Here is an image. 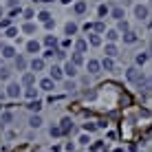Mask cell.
I'll return each mask as SVG.
<instances>
[{"label":"cell","instance_id":"cell-1","mask_svg":"<svg viewBox=\"0 0 152 152\" xmlns=\"http://www.w3.org/2000/svg\"><path fill=\"white\" fill-rule=\"evenodd\" d=\"M126 80L130 84H141L145 80V75H143V71H141L139 66H130V69H126Z\"/></svg>","mask_w":152,"mask_h":152},{"label":"cell","instance_id":"cell-2","mask_svg":"<svg viewBox=\"0 0 152 152\" xmlns=\"http://www.w3.org/2000/svg\"><path fill=\"white\" fill-rule=\"evenodd\" d=\"M4 93H7L9 99H18L20 95H22V86H20L18 82H9V84H7V91H4Z\"/></svg>","mask_w":152,"mask_h":152},{"label":"cell","instance_id":"cell-3","mask_svg":"<svg viewBox=\"0 0 152 152\" xmlns=\"http://www.w3.org/2000/svg\"><path fill=\"white\" fill-rule=\"evenodd\" d=\"M148 15H150V9L145 7V4H134V18H137L139 22L148 20Z\"/></svg>","mask_w":152,"mask_h":152},{"label":"cell","instance_id":"cell-4","mask_svg":"<svg viewBox=\"0 0 152 152\" xmlns=\"http://www.w3.org/2000/svg\"><path fill=\"white\" fill-rule=\"evenodd\" d=\"M0 55L4 57V60H15V55H18V51L13 49L11 44H0Z\"/></svg>","mask_w":152,"mask_h":152},{"label":"cell","instance_id":"cell-5","mask_svg":"<svg viewBox=\"0 0 152 152\" xmlns=\"http://www.w3.org/2000/svg\"><path fill=\"white\" fill-rule=\"evenodd\" d=\"M49 77H51L53 82L64 80V69H62V66H57V64H53V66H51V71H49Z\"/></svg>","mask_w":152,"mask_h":152},{"label":"cell","instance_id":"cell-6","mask_svg":"<svg viewBox=\"0 0 152 152\" xmlns=\"http://www.w3.org/2000/svg\"><path fill=\"white\" fill-rule=\"evenodd\" d=\"M29 69H31V73L44 71V60H42V57H33V60L29 62Z\"/></svg>","mask_w":152,"mask_h":152},{"label":"cell","instance_id":"cell-7","mask_svg":"<svg viewBox=\"0 0 152 152\" xmlns=\"http://www.w3.org/2000/svg\"><path fill=\"white\" fill-rule=\"evenodd\" d=\"M62 69H64V75L66 77H71V80H73V77H77V66L75 64H73V62L69 60V62H66V64L64 66H62Z\"/></svg>","mask_w":152,"mask_h":152},{"label":"cell","instance_id":"cell-8","mask_svg":"<svg viewBox=\"0 0 152 152\" xmlns=\"http://www.w3.org/2000/svg\"><path fill=\"white\" fill-rule=\"evenodd\" d=\"M24 49H27V53H40V49H42V44H40V42L38 40H29L27 42V46H24Z\"/></svg>","mask_w":152,"mask_h":152},{"label":"cell","instance_id":"cell-9","mask_svg":"<svg viewBox=\"0 0 152 152\" xmlns=\"http://www.w3.org/2000/svg\"><path fill=\"white\" fill-rule=\"evenodd\" d=\"M55 88V82L51 80V77H44V80H40V91H46V93H51Z\"/></svg>","mask_w":152,"mask_h":152},{"label":"cell","instance_id":"cell-10","mask_svg":"<svg viewBox=\"0 0 152 152\" xmlns=\"http://www.w3.org/2000/svg\"><path fill=\"white\" fill-rule=\"evenodd\" d=\"M86 69H88V73H93V75H95V73L102 71V62H99V60H88V62H86Z\"/></svg>","mask_w":152,"mask_h":152},{"label":"cell","instance_id":"cell-11","mask_svg":"<svg viewBox=\"0 0 152 152\" xmlns=\"http://www.w3.org/2000/svg\"><path fill=\"white\" fill-rule=\"evenodd\" d=\"M104 51H106V57H117L119 55V49H117L115 42H108V44L104 46Z\"/></svg>","mask_w":152,"mask_h":152},{"label":"cell","instance_id":"cell-12","mask_svg":"<svg viewBox=\"0 0 152 152\" xmlns=\"http://www.w3.org/2000/svg\"><path fill=\"white\" fill-rule=\"evenodd\" d=\"M110 18H115L117 22H119V20H124L126 18V9L124 7H113L110 9Z\"/></svg>","mask_w":152,"mask_h":152},{"label":"cell","instance_id":"cell-13","mask_svg":"<svg viewBox=\"0 0 152 152\" xmlns=\"http://www.w3.org/2000/svg\"><path fill=\"white\" fill-rule=\"evenodd\" d=\"M15 69L18 71H27L29 69V62H27L24 55H15Z\"/></svg>","mask_w":152,"mask_h":152},{"label":"cell","instance_id":"cell-14","mask_svg":"<svg viewBox=\"0 0 152 152\" xmlns=\"http://www.w3.org/2000/svg\"><path fill=\"white\" fill-rule=\"evenodd\" d=\"M121 38H124V44H134V42L139 40V35L134 33V31H128V33H124Z\"/></svg>","mask_w":152,"mask_h":152},{"label":"cell","instance_id":"cell-15","mask_svg":"<svg viewBox=\"0 0 152 152\" xmlns=\"http://www.w3.org/2000/svg\"><path fill=\"white\" fill-rule=\"evenodd\" d=\"M27 108H29L31 113H35V115H38V113L42 110V102H40V99H31V102L27 104Z\"/></svg>","mask_w":152,"mask_h":152},{"label":"cell","instance_id":"cell-16","mask_svg":"<svg viewBox=\"0 0 152 152\" xmlns=\"http://www.w3.org/2000/svg\"><path fill=\"white\" fill-rule=\"evenodd\" d=\"M60 124H62L60 128H62V132H64V134H69V132H73V121H71L69 117H64V119H62Z\"/></svg>","mask_w":152,"mask_h":152},{"label":"cell","instance_id":"cell-17","mask_svg":"<svg viewBox=\"0 0 152 152\" xmlns=\"http://www.w3.org/2000/svg\"><path fill=\"white\" fill-rule=\"evenodd\" d=\"M44 46L46 49H57V38L55 35H44Z\"/></svg>","mask_w":152,"mask_h":152},{"label":"cell","instance_id":"cell-18","mask_svg":"<svg viewBox=\"0 0 152 152\" xmlns=\"http://www.w3.org/2000/svg\"><path fill=\"white\" fill-rule=\"evenodd\" d=\"M22 84L24 86H35V73H24V77H22Z\"/></svg>","mask_w":152,"mask_h":152},{"label":"cell","instance_id":"cell-19","mask_svg":"<svg viewBox=\"0 0 152 152\" xmlns=\"http://www.w3.org/2000/svg\"><path fill=\"white\" fill-rule=\"evenodd\" d=\"M102 35H99V33H91V35H88V44H91V46H102Z\"/></svg>","mask_w":152,"mask_h":152},{"label":"cell","instance_id":"cell-20","mask_svg":"<svg viewBox=\"0 0 152 152\" xmlns=\"http://www.w3.org/2000/svg\"><path fill=\"white\" fill-rule=\"evenodd\" d=\"M86 9H88V2H84V0H80V2H75L73 11H75L77 15H82V13H86Z\"/></svg>","mask_w":152,"mask_h":152},{"label":"cell","instance_id":"cell-21","mask_svg":"<svg viewBox=\"0 0 152 152\" xmlns=\"http://www.w3.org/2000/svg\"><path fill=\"white\" fill-rule=\"evenodd\" d=\"M148 60H150L148 53H137V57H134V66H139V69H141V66H143Z\"/></svg>","mask_w":152,"mask_h":152},{"label":"cell","instance_id":"cell-22","mask_svg":"<svg viewBox=\"0 0 152 152\" xmlns=\"http://www.w3.org/2000/svg\"><path fill=\"white\" fill-rule=\"evenodd\" d=\"M77 29H80V27H77L75 22H66V24H64V33L69 35V38H71V35H75V33H77Z\"/></svg>","mask_w":152,"mask_h":152},{"label":"cell","instance_id":"cell-23","mask_svg":"<svg viewBox=\"0 0 152 152\" xmlns=\"http://www.w3.org/2000/svg\"><path fill=\"white\" fill-rule=\"evenodd\" d=\"M29 126L38 130L40 126H42V117H40V115H31V117H29Z\"/></svg>","mask_w":152,"mask_h":152},{"label":"cell","instance_id":"cell-24","mask_svg":"<svg viewBox=\"0 0 152 152\" xmlns=\"http://www.w3.org/2000/svg\"><path fill=\"white\" fill-rule=\"evenodd\" d=\"M24 97H27L29 102H31V99H38V88H35V86H27V91H24Z\"/></svg>","mask_w":152,"mask_h":152},{"label":"cell","instance_id":"cell-25","mask_svg":"<svg viewBox=\"0 0 152 152\" xmlns=\"http://www.w3.org/2000/svg\"><path fill=\"white\" fill-rule=\"evenodd\" d=\"M86 49H88V40H77L75 42V51L77 53H86Z\"/></svg>","mask_w":152,"mask_h":152},{"label":"cell","instance_id":"cell-26","mask_svg":"<svg viewBox=\"0 0 152 152\" xmlns=\"http://www.w3.org/2000/svg\"><path fill=\"white\" fill-rule=\"evenodd\" d=\"M102 69H104V71H115L113 57H104V60H102Z\"/></svg>","mask_w":152,"mask_h":152},{"label":"cell","instance_id":"cell-27","mask_svg":"<svg viewBox=\"0 0 152 152\" xmlns=\"http://www.w3.org/2000/svg\"><path fill=\"white\" fill-rule=\"evenodd\" d=\"M71 62H73L75 66H82V64H84V53H77V51H75V53L71 55Z\"/></svg>","mask_w":152,"mask_h":152},{"label":"cell","instance_id":"cell-28","mask_svg":"<svg viewBox=\"0 0 152 152\" xmlns=\"http://www.w3.org/2000/svg\"><path fill=\"white\" fill-rule=\"evenodd\" d=\"M106 38H108V42H117L121 35H119V31L117 29H110V31H106Z\"/></svg>","mask_w":152,"mask_h":152},{"label":"cell","instance_id":"cell-29","mask_svg":"<svg viewBox=\"0 0 152 152\" xmlns=\"http://www.w3.org/2000/svg\"><path fill=\"white\" fill-rule=\"evenodd\" d=\"M117 31H119V33H128V31H130V24L126 22V20H119V22H117Z\"/></svg>","mask_w":152,"mask_h":152},{"label":"cell","instance_id":"cell-30","mask_svg":"<svg viewBox=\"0 0 152 152\" xmlns=\"http://www.w3.org/2000/svg\"><path fill=\"white\" fill-rule=\"evenodd\" d=\"M11 121H13V115L11 113H2V115H0V124H2V126H7Z\"/></svg>","mask_w":152,"mask_h":152},{"label":"cell","instance_id":"cell-31","mask_svg":"<svg viewBox=\"0 0 152 152\" xmlns=\"http://www.w3.org/2000/svg\"><path fill=\"white\" fill-rule=\"evenodd\" d=\"M49 134H51V137H62L64 132H62L60 126H51V128H49Z\"/></svg>","mask_w":152,"mask_h":152},{"label":"cell","instance_id":"cell-32","mask_svg":"<svg viewBox=\"0 0 152 152\" xmlns=\"http://www.w3.org/2000/svg\"><path fill=\"white\" fill-rule=\"evenodd\" d=\"M38 20H40V22H49V20H53V15H51L49 11H40L38 13Z\"/></svg>","mask_w":152,"mask_h":152},{"label":"cell","instance_id":"cell-33","mask_svg":"<svg viewBox=\"0 0 152 152\" xmlns=\"http://www.w3.org/2000/svg\"><path fill=\"white\" fill-rule=\"evenodd\" d=\"M22 31H24V33H35V24L29 20V22H24V24H22Z\"/></svg>","mask_w":152,"mask_h":152},{"label":"cell","instance_id":"cell-34","mask_svg":"<svg viewBox=\"0 0 152 152\" xmlns=\"http://www.w3.org/2000/svg\"><path fill=\"white\" fill-rule=\"evenodd\" d=\"M9 77H11V69L2 66V69H0V80H9Z\"/></svg>","mask_w":152,"mask_h":152},{"label":"cell","instance_id":"cell-35","mask_svg":"<svg viewBox=\"0 0 152 152\" xmlns=\"http://www.w3.org/2000/svg\"><path fill=\"white\" fill-rule=\"evenodd\" d=\"M97 13H99V18H104V15H108L110 13V9L106 7V4H99V9H97Z\"/></svg>","mask_w":152,"mask_h":152},{"label":"cell","instance_id":"cell-36","mask_svg":"<svg viewBox=\"0 0 152 152\" xmlns=\"http://www.w3.org/2000/svg\"><path fill=\"white\" fill-rule=\"evenodd\" d=\"M4 35H7V38H15V35H18V29H15V27L4 29Z\"/></svg>","mask_w":152,"mask_h":152},{"label":"cell","instance_id":"cell-37","mask_svg":"<svg viewBox=\"0 0 152 152\" xmlns=\"http://www.w3.org/2000/svg\"><path fill=\"white\" fill-rule=\"evenodd\" d=\"M64 88H66V91H71V93H73V91L77 88V84L73 82V80H66V82H64Z\"/></svg>","mask_w":152,"mask_h":152},{"label":"cell","instance_id":"cell-38","mask_svg":"<svg viewBox=\"0 0 152 152\" xmlns=\"http://www.w3.org/2000/svg\"><path fill=\"white\" fill-rule=\"evenodd\" d=\"M97 128H99L97 124H84V132H95Z\"/></svg>","mask_w":152,"mask_h":152},{"label":"cell","instance_id":"cell-39","mask_svg":"<svg viewBox=\"0 0 152 152\" xmlns=\"http://www.w3.org/2000/svg\"><path fill=\"white\" fill-rule=\"evenodd\" d=\"M51 57H55V49H46L44 55H42V60H51Z\"/></svg>","mask_w":152,"mask_h":152},{"label":"cell","instance_id":"cell-40","mask_svg":"<svg viewBox=\"0 0 152 152\" xmlns=\"http://www.w3.org/2000/svg\"><path fill=\"white\" fill-rule=\"evenodd\" d=\"M104 31H106V24H104L102 20H99V22H95V33H104Z\"/></svg>","mask_w":152,"mask_h":152},{"label":"cell","instance_id":"cell-41","mask_svg":"<svg viewBox=\"0 0 152 152\" xmlns=\"http://www.w3.org/2000/svg\"><path fill=\"white\" fill-rule=\"evenodd\" d=\"M139 86H141V88H145V91H152V77H150V80H143V82L139 84Z\"/></svg>","mask_w":152,"mask_h":152},{"label":"cell","instance_id":"cell-42","mask_svg":"<svg viewBox=\"0 0 152 152\" xmlns=\"http://www.w3.org/2000/svg\"><path fill=\"white\" fill-rule=\"evenodd\" d=\"M11 27V18H2L0 20V29H9Z\"/></svg>","mask_w":152,"mask_h":152},{"label":"cell","instance_id":"cell-43","mask_svg":"<svg viewBox=\"0 0 152 152\" xmlns=\"http://www.w3.org/2000/svg\"><path fill=\"white\" fill-rule=\"evenodd\" d=\"M55 57L57 60H66V51L64 49H55Z\"/></svg>","mask_w":152,"mask_h":152},{"label":"cell","instance_id":"cell-44","mask_svg":"<svg viewBox=\"0 0 152 152\" xmlns=\"http://www.w3.org/2000/svg\"><path fill=\"white\" fill-rule=\"evenodd\" d=\"M33 15H35V11H33V9H24V18H27V20H31V18H33Z\"/></svg>","mask_w":152,"mask_h":152},{"label":"cell","instance_id":"cell-45","mask_svg":"<svg viewBox=\"0 0 152 152\" xmlns=\"http://www.w3.org/2000/svg\"><path fill=\"white\" fill-rule=\"evenodd\" d=\"M80 143H82V145L91 143V137H88V134H82V137H80Z\"/></svg>","mask_w":152,"mask_h":152},{"label":"cell","instance_id":"cell-46","mask_svg":"<svg viewBox=\"0 0 152 152\" xmlns=\"http://www.w3.org/2000/svg\"><path fill=\"white\" fill-rule=\"evenodd\" d=\"M44 29H55V20H49V22H44Z\"/></svg>","mask_w":152,"mask_h":152},{"label":"cell","instance_id":"cell-47","mask_svg":"<svg viewBox=\"0 0 152 152\" xmlns=\"http://www.w3.org/2000/svg\"><path fill=\"white\" fill-rule=\"evenodd\" d=\"M84 31H95V24H93V22H86V24H84Z\"/></svg>","mask_w":152,"mask_h":152},{"label":"cell","instance_id":"cell-48","mask_svg":"<svg viewBox=\"0 0 152 152\" xmlns=\"http://www.w3.org/2000/svg\"><path fill=\"white\" fill-rule=\"evenodd\" d=\"M71 46V38H66V40H62V49H69Z\"/></svg>","mask_w":152,"mask_h":152},{"label":"cell","instance_id":"cell-49","mask_svg":"<svg viewBox=\"0 0 152 152\" xmlns=\"http://www.w3.org/2000/svg\"><path fill=\"white\" fill-rule=\"evenodd\" d=\"M18 2H20V0H7V4H9L11 9H15V7H18Z\"/></svg>","mask_w":152,"mask_h":152},{"label":"cell","instance_id":"cell-50","mask_svg":"<svg viewBox=\"0 0 152 152\" xmlns=\"http://www.w3.org/2000/svg\"><path fill=\"white\" fill-rule=\"evenodd\" d=\"M60 2H62V4H69V2H73V0H60Z\"/></svg>","mask_w":152,"mask_h":152},{"label":"cell","instance_id":"cell-51","mask_svg":"<svg viewBox=\"0 0 152 152\" xmlns=\"http://www.w3.org/2000/svg\"><path fill=\"white\" fill-rule=\"evenodd\" d=\"M4 97H7V93H2V91H0V99H4Z\"/></svg>","mask_w":152,"mask_h":152},{"label":"cell","instance_id":"cell-52","mask_svg":"<svg viewBox=\"0 0 152 152\" xmlns=\"http://www.w3.org/2000/svg\"><path fill=\"white\" fill-rule=\"evenodd\" d=\"M115 152H126V150H124V148H117V150H115Z\"/></svg>","mask_w":152,"mask_h":152},{"label":"cell","instance_id":"cell-53","mask_svg":"<svg viewBox=\"0 0 152 152\" xmlns=\"http://www.w3.org/2000/svg\"><path fill=\"white\" fill-rule=\"evenodd\" d=\"M2 13H4V9H2V7H0V18H2Z\"/></svg>","mask_w":152,"mask_h":152},{"label":"cell","instance_id":"cell-54","mask_svg":"<svg viewBox=\"0 0 152 152\" xmlns=\"http://www.w3.org/2000/svg\"><path fill=\"white\" fill-rule=\"evenodd\" d=\"M0 108H2V106H0Z\"/></svg>","mask_w":152,"mask_h":152}]
</instances>
